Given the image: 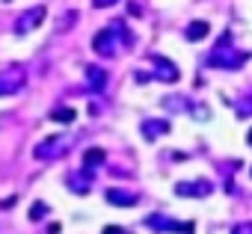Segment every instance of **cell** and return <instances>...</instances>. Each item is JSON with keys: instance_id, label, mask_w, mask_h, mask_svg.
Instances as JSON below:
<instances>
[{"instance_id": "obj_6", "label": "cell", "mask_w": 252, "mask_h": 234, "mask_svg": "<svg viewBox=\"0 0 252 234\" xmlns=\"http://www.w3.org/2000/svg\"><path fill=\"white\" fill-rule=\"evenodd\" d=\"M155 65H158V68H155V74H158L160 80H166V83H172V80H178V71H175V65H172L169 59H158Z\"/></svg>"}, {"instance_id": "obj_8", "label": "cell", "mask_w": 252, "mask_h": 234, "mask_svg": "<svg viewBox=\"0 0 252 234\" xmlns=\"http://www.w3.org/2000/svg\"><path fill=\"white\" fill-rule=\"evenodd\" d=\"M184 36H187L190 42H196V39H205V36H208V24H205V21H193V24H187Z\"/></svg>"}, {"instance_id": "obj_4", "label": "cell", "mask_w": 252, "mask_h": 234, "mask_svg": "<svg viewBox=\"0 0 252 234\" xmlns=\"http://www.w3.org/2000/svg\"><path fill=\"white\" fill-rule=\"evenodd\" d=\"M113 42H116V33L113 30H101L95 39H92V48H95V54H101V57H110L116 48H113Z\"/></svg>"}, {"instance_id": "obj_10", "label": "cell", "mask_w": 252, "mask_h": 234, "mask_svg": "<svg viewBox=\"0 0 252 234\" xmlns=\"http://www.w3.org/2000/svg\"><path fill=\"white\" fill-rule=\"evenodd\" d=\"M51 119H54V122H63V125H71V122H74V110H68V107H65V110H54Z\"/></svg>"}, {"instance_id": "obj_9", "label": "cell", "mask_w": 252, "mask_h": 234, "mask_svg": "<svg viewBox=\"0 0 252 234\" xmlns=\"http://www.w3.org/2000/svg\"><path fill=\"white\" fill-rule=\"evenodd\" d=\"M104 157H107V154H104V148H89V151L83 154V163H86V166H101V163H104Z\"/></svg>"}, {"instance_id": "obj_12", "label": "cell", "mask_w": 252, "mask_h": 234, "mask_svg": "<svg viewBox=\"0 0 252 234\" xmlns=\"http://www.w3.org/2000/svg\"><path fill=\"white\" fill-rule=\"evenodd\" d=\"M39 216H45V205H33V210H30V219H39Z\"/></svg>"}, {"instance_id": "obj_7", "label": "cell", "mask_w": 252, "mask_h": 234, "mask_svg": "<svg viewBox=\"0 0 252 234\" xmlns=\"http://www.w3.org/2000/svg\"><path fill=\"white\" fill-rule=\"evenodd\" d=\"M107 202H113V205H137V196L134 193H122V190H107Z\"/></svg>"}, {"instance_id": "obj_1", "label": "cell", "mask_w": 252, "mask_h": 234, "mask_svg": "<svg viewBox=\"0 0 252 234\" xmlns=\"http://www.w3.org/2000/svg\"><path fill=\"white\" fill-rule=\"evenodd\" d=\"M68 148H71V140H68V137H48V140H42V143L33 148V154H36V160H57V157H63Z\"/></svg>"}, {"instance_id": "obj_5", "label": "cell", "mask_w": 252, "mask_h": 234, "mask_svg": "<svg viewBox=\"0 0 252 234\" xmlns=\"http://www.w3.org/2000/svg\"><path fill=\"white\" fill-rule=\"evenodd\" d=\"M86 83H89L95 92H101L104 83H107V71H104L101 65H86Z\"/></svg>"}, {"instance_id": "obj_15", "label": "cell", "mask_w": 252, "mask_h": 234, "mask_svg": "<svg viewBox=\"0 0 252 234\" xmlns=\"http://www.w3.org/2000/svg\"><path fill=\"white\" fill-rule=\"evenodd\" d=\"M104 234H122V228H116V225H113V228H104Z\"/></svg>"}, {"instance_id": "obj_2", "label": "cell", "mask_w": 252, "mask_h": 234, "mask_svg": "<svg viewBox=\"0 0 252 234\" xmlns=\"http://www.w3.org/2000/svg\"><path fill=\"white\" fill-rule=\"evenodd\" d=\"M24 83H27V74L18 65H6L0 71V95H15L24 89Z\"/></svg>"}, {"instance_id": "obj_11", "label": "cell", "mask_w": 252, "mask_h": 234, "mask_svg": "<svg viewBox=\"0 0 252 234\" xmlns=\"http://www.w3.org/2000/svg\"><path fill=\"white\" fill-rule=\"evenodd\" d=\"M166 128H169L166 122H146V125H143V131H146L149 137H152V134H166Z\"/></svg>"}, {"instance_id": "obj_3", "label": "cell", "mask_w": 252, "mask_h": 234, "mask_svg": "<svg viewBox=\"0 0 252 234\" xmlns=\"http://www.w3.org/2000/svg\"><path fill=\"white\" fill-rule=\"evenodd\" d=\"M42 18H45V6H33V9H27V12L18 18V24H15V33H18V36H24V33L36 30V27L42 24Z\"/></svg>"}, {"instance_id": "obj_14", "label": "cell", "mask_w": 252, "mask_h": 234, "mask_svg": "<svg viewBox=\"0 0 252 234\" xmlns=\"http://www.w3.org/2000/svg\"><path fill=\"white\" fill-rule=\"evenodd\" d=\"M95 6H110V3H116V0H92Z\"/></svg>"}, {"instance_id": "obj_13", "label": "cell", "mask_w": 252, "mask_h": 234, "mask_svg": "<svg viewBox=\"0 0 252 234\" xmlns=\"http://www.w3.org/2000/svg\"><path fill=\"white\" fill-rule=\"evenodd\" d=\"M231 234H252V222H240Z\"/></svg>"}, {"instance_id": "obj_16", "label": "cell", "mask_w": 252, "mask_h": 234, "mask_svg": "<svg viewBox=\"0 0 252 234\" xmlns=\"http://www.w3.org/2000/svg\"><path fill=\"white\" fill-rule=\"evenodd\" d=\"M246 140H249V146H252V131H249V137H246Z\"/></svg>"}]
</instances>
